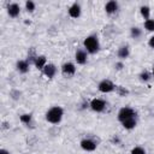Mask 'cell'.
Returning <instances> with one entry per match:
<instances>
[{"mask_svg": "<svg viewBox=\"0 0 154 154\" xmlns=\"http://www.w3.org/2000/svg\"><path fill=\"white\" fill-rule=\"evenodd\" d=\"M152 73H153V76H154V66H153V69H152Z\"/></svg>", "mask_w": 154, "mask_h": 154, "instance_id": "83f0119b", "label": "cell"}, {"mask_svg": "<svg viewBox=\"0 0 154 154\" xmlns=\"http://www.w3.org/2000/svg\"><path fill=\"white\" fill-rule=\"evenodd\" d=\"M16 67L20 73H26L29 71V61L28 60H18L16 64Z\"/></svg>", "mask_w": 154, "mask_h": 154, "instance_id": "5bb4252c", "label": "cell"}, {"mask_svg": "<svg viewBox=\"0 0 154 154\" xmlns=\"http://www.w3.org/2000/svg\"><path fill=\"white\" fill-rule=\"evenodd\" d=\"M144 28L148 31H154V19H147L144 20Z\"/></svg>", "mask_w": 154, "mask_h": 154, "instance_id": "d6986e66", "label": "cell"}, {"mask_svg": "<svg viewBox=\"0 0 154 154\" xmlns=\"http://www.w3.org/2000/svg\"><path fill=\"white\" fill-rule=\"evenodd\" d=\"M124 67V64L122 63V61H118V63H116V69L117 70H122Z\"/></svg>", "mask_w": 154, "mask_h": 154, "instance_id": "d4e9b609", "label": "cell"}, {"mask_svg": "<svg viewBox=\"0 0 154 154\" xmlns=\"http://www.w3.org/2000/svg\"><path fill=\"white\" fill-rule=\"evenodd\" d=\"M81 147H82V149H84V150H87V152H93V150H95L96 149V143L93 141V140H90V138H84V140H82L81 141Z\"/></svg>", "mask_w": 154, "mask_h": 154, "instance_id": "52a82bcc", "label": "cell"}, {"mask_svg": "<svg viewBox=\"0 0 154 154\" xmlns=\"http://www.w3.org/2000/svg\"><path fill=\"white\" fill-rule=\"evenodd\" d=\"M61 73L65 76V77H71L76 73V66L73 63H65L63 64L61 66Z\"/></svg>", "mask_w": 154, "mask_h": 154, "instance_id": "5b68a950", "label": "cell"}, {"mask_svg": "<svg viewBox=\"0 0 154 154\" xmlns=\"http://www.w3.org/2000/svg\"><path fill=\"white\" fill-rule=\"evenodd\" d=\"M89 106L95 112H102L105 109V107H106V102L103 100H101V99H93L90 101Z\"/></svg>", "mask_w": 154, "mask_h": 154, "instance_id": "8992f818", "label": "cell"}, {"mask_svg": "<svg viewBox=\"0 0 154 154\" xmlns=\"http://www.w3.org/2000/svg\"><path fill=\"white\" fill-rule=\"evenodd\" d=\"M117 54H118V57H119L120 59H126V58L129 57V54H130L129 47H128V46H122V47H119Z\"/></svg>", "mask_w": 154, "mask_h": 154, "instance_id": "9a60e30c", "label": "cell"}, {"mask_svg": "<svg viewBox=\"0 0 154 154\" xmlns=\"http://www.w3.org/2000/svg\"><path fill=\"white\" fill-rule=\"evenodd\" d=\"M117 10H118V2H117V1L109 0L108 2H106V5H105V11H106V13L112 14V13L117 12Z\"/></svg>", "mask_w": 154, "mask_h": 154, "instance_id": "7c38bea8", "label": "cell"}, {"mask_svg": "<svg viewBox=\"0 0 154 154\" xmlns=\"http://www.w3.org/2000/svg\"><path fill=\"white\" fill-rule=\"evenodd\" d=\"M130 34H131V36H132L134 38H138V37L142 35V31H141L140 28H137V26H132V28L130 29Z\"/></svg>", "mask_w": 154, "mask_h": 154, "instance_id": "ac0fdd59", "label": "cell"}, {"mask_svg": "<svg viewBox=\"0 0 154 154\" xmlns=\"http://www.w3.org/2000/svg\"><path fill=\"white\" fill-rule=\"evenodd\" d=\"M42 72H43V75H45L46 77L53 78V77L55 76V73H57V67H55V65H53V64H47V65L43 67Z\"/></svg>", "mask_w": 154, "mask_h": 154, "instance_id": "30bf717a", "label": "cell"}, {"mask_svg": "<svg viewBox=\"0 0 154 154\" xmlns=\"http://www.w3.org/2000/svg\"><path fill=\"white\" fill-rule=\"evenodd\" d=\"M97 89H99V91H101V93H111V91H113V90L116 89V85H114V83H113L112 81H109V79H103V81H101V82L99 83Z\"/></svg>", "mask_w": 154, "mask_h": 154, "instance_id": "277c9868", "label": "cell"}, {"mask_svg": "<svg viewBox=\"0 0 154 154\" xmlns=\"http://www.w3.org/2000/svg\"><path fill=\"white\" fill-rule=\"evenodd\" d=\"M34 65L35 67L40 69V70H43V67L47 65V59L45 55H38L36 58H34Z\"/></svg>", "mask_w": 154, "mask_h": 154, "instance_id": "4fadbf2b", "label": "cell"}, {"mask_svg": "<svg viewBox=\"0 0 154 154\" xmlns=\"http://www.w3.org/2000/svg\"><path fill=\"white\" fill-rule=\"evenodd\" d=\"M140 12H141V16H142L146 20L149 19V16H150V8H149V6H147V5L141 6V7H140Z\"/></svg>", "mask_w": 154, "mask_h": 154, "instance_id": "e0dca14e", "label": "cell"}, {"mask_svg": "<svg viewBox=\"0 0 154 154\" xmlns=\"http://www.w3.org/2000/svg\"><path fill=\"white\" fill-rule=\"evenodd\" d=\"M75 59H76L77 64H79V65H84V64L87 63V60H88V54H87L85 51H83V49H78V51H76Z\"/></svg>", "mask_w": 154, "mask_h": 154, "instance_id": "ba28073f", "label": "cell"}, {"mask_svg": "<svg viewBox=\"0 0 154 154\" xmlns=\"http://www.w3.org/2000/svg\"><path fill=\"white\" fill-rule=\"evenodd\" d=\"M63 116H64V109L60 106H54L47 111L46 120L52 123V124H58L63 119Z\"/></svg>", "mask_w": 154, "mask_h": 154, "instance_id": "6da1fadb", "label": "cell"}, {"mask_svg": "<svg viewBox=\"0 0 154 154\" xmlns=\"http://www.w3.org/2000/svg\"><path fill=\"white\" fill-rule=\"evenodd\" d=\"M35 2L34 1H30V0H28L26 2H25V8H26V11L28 12H34V10H35Z\"/></svg>", "mask_w": 154, "mask_h": 154, "instance_id": "44dd1931", "label": "cell"}, {"mask_svg": "<svg viewBox=\"0 0 154 154\" xmlns=\"http://www.w3.org/2000/svg\"><path fill=\"white\" fill-rule=\"evenodd\" d=\"M148 45H149V47L154 48V36H152V37L149 38V41H148Z\"/></svg>", "mask_w": 154, "mask_h": 154, "instance_id": "484cf974", "label": "cell"}, {"mask_svg": "<svg viewBox=\"0 0 154 154\" xmlns=\"http://www.w3.org/2000/svg\"><path fill=\"white\" fill-rule=\"evenodd\" d=\"M116 90H117V93H118L120 96H125L126 94H129V90H128V89H124L122 85L116 87Z\"/></svg>", "mask_w": 154, "mask_h": 154, "instance_id": "603a6c76", "label": "cell"}, {"mask_svg": "<svg viewBox=\"0 0 154 154\" xmlns=\"http://www.w3.org/2000/svg\"><path fill=\"white\" fill-rule=\"evenodd\" d=\"M136 124H137V122H136V118H130V119H126V120L122 122V125H123L125 129H128V130H131V129H134V128L136 126Z\"/></svg>", "mask_w": 154, "mask_h": 154, "instance_id": "2e32d148", "label": "cell"}, {"mask_svg": "<svg viewBox=\"0 0 154 154\" xmlns=\"http://www.w3.org/2000/svg\"><path fill=\"white\" fill-rule=\"evenodd\" d=\"M7 13H8V16L12 17V18L18 17L19 13H20V7H19V5L16 4V2L10 4V5L7 6Z\"/></svg>", "mask_w": 154, "mask_h": 154, "instance_id": "9c48e42d", "label": "cell"}, {"mask_svg": "<svg viewBox=\"0 0 154 154\" xmlns=\"http://www.w3.org/2000/svg\"><path fill=\"white\" fill-rule=\"evenodd\" d=\"M83 45H84V48L87 49L88 53L90 54H94L99 51L100 48V43H99V40H97V36L96 35H89L84 38L83 41Z\"/></svg>", "mask_w": 154, "mask_h": 154, "instance_id": "7a4b0ae2", "label": "cell"}, {"mask_svg": "<svg viewBox=\"0 0 154 154\" xmlns=\"http://www.w3.org/2000/svg\"><path fill=\"white\" fill-rule=\"evenodd\" d=\"M19 119H20L22 123H24V124H29V123L31 122V114H30V113L22 114V116L19 117Z\"/></svg>", "mask_w": 154, "mask_h": 154, "instance_id": "ffe728a7", "label": "cell"}, {"mask_svg": "<svg viewBox=\"0 0 154 154\" xmlns=\"http://www.w3.org/2000/svg\"><path fill=\"white\" fill-rule=\"evenodd\" d=\"M130 118H136L135 109H132L131 107H122L118 112V120L122 123V122L130 119Z\"/></svg>", "mask_w": 154, "mask_h": 154, "instance_id": "3957f363", "label": "cell"}, {"mask_svg": "<svg viewBox=\"0 0 154 154\" xmlns=\"http://www.w3.org/2000/svg\"><path fill=\"white\" fill-rule=\"evenodd\" d=\"M0 154H10V152L6 150V149H1V150H0Z\"/></svg>", "mask_w": 154, "mask_h": 154, "instance_id": "4316f807", "label": "cell"}, {"mask_svg": "<svg viewBox=\"0 0 154 154\" xmlns=\"http://www.w3.org/2000/svg\"><path fill=\"white\" fill-rule=\"evenodd\" d=\"M140 79L143 81V82L149 81V79H150V73H149L148 71H143V72H141V73H140Z\"/></svg>", "mask_w": 154, "mask_h": 154, "instance_id": "7402d4cb", "label": "cell"}, {"mask_svg": "<svg viewBox=\"0 0 154 154\" xmlns=\"http://www.w3.org/2000/svg\"><path fill=\"white\" fill-rule=\"evenodd\" d=\"M130 154H146V150L142 147H135L131 149Z\"/></svg>", "mask_w": 154, "mask_h": 154, "instance_id": "cb8c5ba5", "label": "cell"}, {"mask_svg": "<svg viewBox=\"0 0 154 154\" xmlns=\"http://www.w3.org/2000/svg\"><path fill=\"white\" fill-rule=\"evenodd\" d=\"M69 16L71 18H78L81 16V6H79V4L75 2V4H72L70 6V8H69Z\"/></svg>", "mask_w": 154, "mask_h": 154, "instance_id": "8fae6325", "label": "cell"}]
</instances>
